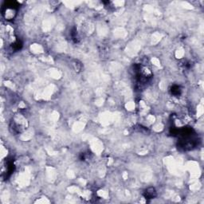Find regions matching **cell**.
<instances>
[{
	"label": "cell",
	"mask_w": 204,
	"mask_h": 204,
	"mask_svg": "<svg viewBox=\"0 0 204 204\" xmlns=\"http://www.w3.org/2000/svg\"><path fill=\"white\" fill-rule=\"evenodd\" d=\"M71 37H72V39L74 41V42H78L79 41V37L78 35V31L76 29H73L72 32H71Z\"/></svg>",
	"instance_id": "5b68a950"
},
{
	"label": "cell",
	"mask_w": 204,
	"mask_h": 204,
	"mask_svg": "<svg viewBox=\"0 0 204 204\" xmlns=\"http://www.w3.org/2000/svg\"><path fill=\"white\" fill-rule=\"evenodd\" d=\"M171 92L174 96H179L181 93V88L179 85H173L171 89Z\"/></svg>",
	"instance_id": "277c9868"
},
{
	"label": "cell",
	"mask_w": 204,
	"mask_h": 204,
	"mask_svg": "<svg viewBox=\"0 0 204 204\" xmlns=\"http://www.w3.org/2000/svg\"><path fill=\"white\" fill-rule=\"evenodd\" d=\"M12 128L16 132H21L26 128V121L22 116H15L14 121H12Z\"/></svg>",
	"instance_id": "6da1fadb"
},
{
	"label": "cell",
	"mask_w": 204,
	"mask_h": 204,
	"mask_svg": "<svg viewBox=\"0 0 204 204\" xmlns=\"http://www.w3.org/2000/svg\"><path fill=\"white\" fill-rule=\"evenodd\" d=\"M22 46H23V45H22V42H21L20 41H16L15 43L12 44V48L15 49V50H18V49H20L21 48H22Z\"/></svg>",
	"instance_id": "8992f818"
},
{
	"label": "cell",
	"mask_w": 204,
	"mask_h": 204,
	"mask_svg": "<svg viewBox=\"0 0 204 204\" xmlns=\"http://www.w3.org/2000/svg\"><path fill=\"white\" fill-rule=\"evenodd\" d=\"M156 191L154 187H151L147 188L144 192V196L147 199H152V198H154L156 196Z\"/></svg>",
	"instance_id": "3957f363"
},
{
	"label": "cell",
	"mask_w": 204,
	"mask_h": 204,
	"mask_svg": "<svg viewBox=\"0 0 204 204\" xmlns=\"http://www.w3.org/2000/svg\"><path fill=\"white\" fill-rule=\"evenodd\" d=\"M14 3H12V2L10 3L11 5H8L7 6H6L3 13L7 20H12L16 15V9L14 6Z\"/></svg>",
	"instance_id": "7a4b0ae2"
}]
</instances>
